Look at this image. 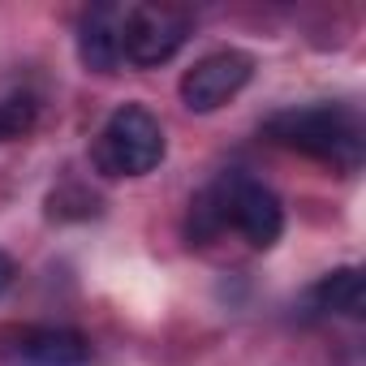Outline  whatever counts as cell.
Returning a JSON list of instances; mask_svg holds the SVG:
<instances>
[{"instance_id":"1","label":"cell","mask_w":366,"mask_h":366,"mask_svg":"<svg viewBox=\"0 0 366 366\" xmlns=\"http://www.w3.org/2000/svg\"><path fill=\"white\" fill-rule=\"evenodd\" d=\"M263 134L289 151H302L310 159H327L336 168H357V159H362V125L340 104H310V108L272 112Z\"/></svg>"},{"instance_id":"2","label":"cell","mask_w":366,"mask_h":366,"mask_svg":"<svg viewBox=\"0 0 366 366\" xmlns=\"http://www.w3.org/2000/svg\"><path fill=\"white\" fill-rule=\"evenodd\" d=\"M159 159H164V129H159L155 112L142 108V104H121L108 117V125L95 142L99 172H108V177H147L151 168H159Z\"/></svg>"},{"instance_id":"3","label":"cell","mask_w":366,"mask_h":366,"mask_svg":"<svg viewBox=\"0 0 366 366\" xmlns=\"http://www.w3.org/2000/svg\"><path fill=\"white\" fill-rule=\"evenodd\" d=\"M212 203H216V216L220 224H233L254 250H272L285 233V212H280V199L263 186V181L246 177V172H229L220 177L216 186L207 190Z\"/></svg>"},{"instance_id":"4","label":"cell","mask_w":366,"mask_h":366,"mask_svg":"<svg viewBox=\"0 0 366 366\" xmlns=\"http://www.w3.org/2000/svg\"><path fill=\"white\" fill-rule=\"evenodd\" d=\"M190 39V18L168 5H129L121 26V56L138 69H155Z\"/></svg>"},{"instance_id":"5","label":"cell","mask_w":366,"mask_h":366,"mask_svg":"<svg viewBox=\"0 0 366 366\" xmlns=\"http://www.w3.org/2000/svg\"><path fill=\"white\" fill-rule=\"evenodd\" d=\"M254 74V61L237 48H224V52H212L203 61H194V69H186L181 78V104L190 112H216L224 108Z\"/></svg>"},{"instance_id":"6","label":"cell","mask_w":366,"mask_h":366,"mask_svg":"<svg viewBox=\"0 0 366 366\" xmlns=\"http://www.w3.org/2000/svg\"><path fill=\"white\" fill-rule=\"evenodd\" d=\"M5 357L14 366H86L91 340L74 327H18L5 336Z\"/></svg>"},{"instance_id":"7","label":"cell","mask_w":366,"mask_h":366,"mask_svg":"<svg viewBox=\"0 0 366 366\" xmlns=\"http://www.w3.org/2000/svg\"><path fill=\"white\" fill-rule=\"evenodd\" d=\"M121 26L125 5H95L78 22V56L95 74H112L121 65Z\"/></svg>"},{"instance_id":"8","label":"cell","mask_w":366,"mask_h":366,"mask_svg":"<svg viewBox=\"0 0 366 366\" xmlns=\"http://www.w3.org/2000/svg\"><path fill=\"white\" fill-rule=\"evenodd\" d=\"M315 302L319 310L345 315V319H362L366 315V280L357 267H336L315 285Z\"/></svg>"},{"instance_id":"9","label":"cell","mask_w":366,"mask_h":366,"mask_svg":"<svg viewBox=\"0 0 366 366\" xmlns=\"http://www.w3.org/2000/svg\"><path fill=\"white\" fill-rule=\"evenodd\" d=\"M35 117H39V99H35L31 91H14V95H5V99H0V142L31 134Z\"/></svg>"},{"instance_id":"10","label":"cell","mask_w":366,"mask_h":366,"mask_svg":"<svg viewBox=\"0 0 366 366\" xmlns=\"http://www.w3.org/2000/svg\"><path fill=\"white\" fill-rule=\"evenodd\" d=\"M14 276H18V267H14V259L0 250V297L9 293V285H14Z\"/></svg>"}]
</instances>
